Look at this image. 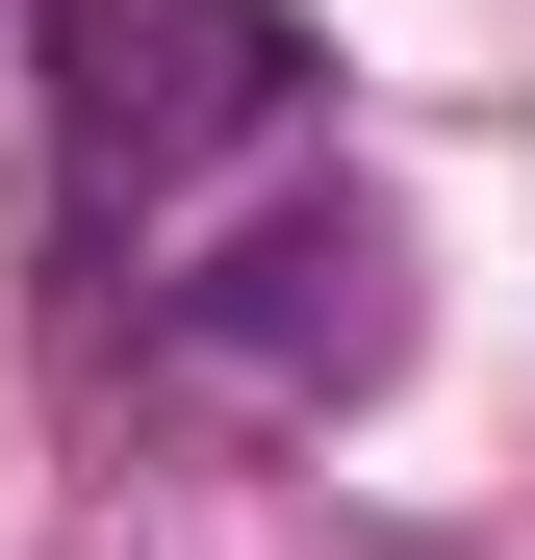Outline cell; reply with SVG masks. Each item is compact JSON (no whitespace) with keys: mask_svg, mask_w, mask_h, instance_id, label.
I'll list each match as a JSON object with an SVG mask.
<instances>
[{"mask_svg":"<svg viewBox=\"0 0 535 560\" xmlns=\"http://www.w3.org/2000/svg\"><path fill=\"white\" fill-rule=\"evenodd\" d=\"M26 103H51V280H77V331L153 306L281 178H332V51L281 0H26Z\"/></svg>","mask_w":535,"mask_h":560,"instance_id":"cell-1","label":"cell"},{"mask_svg":"<svg viewBox=\"0 0 535 560\" xmlns=\"http://www.w3.org/2000/svg\"><path fill=\"white\" fill-rule=\"evenodd\" d=\"M103 383L178 408V433H332L408 383V230L357 205V178H281L255 230H205L153 280V306H103Z\"/></svg>","mask_w":535,"mask_h":560,"instance_id":"cell-2","label":"cell"}]
</instances>
